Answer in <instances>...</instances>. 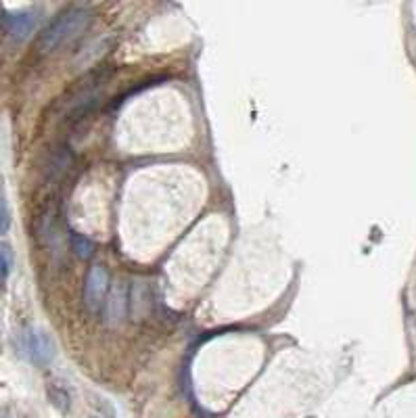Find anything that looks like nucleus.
Listing matches in <instances>:
<instances>
[{"mask_svg":"<svg viewBox=\"0 0 416 418\" xmlns=\"http://www.w3.org/2000/svg\"><path fill=\"white\" fill-rule=\"evenodd\" d=\"M93 19V13L84 7H74V9H67L63 11L61 15H57L49 26L47 30L38 36V42H36V49L40 53H51L55 51L57 47L74 40L76 36H80L88 24Z\"/></svg>","mask_w":416,"mask_h":418,"instance_id":"f257e3e1","label":"nucleus"},{"mask_svg":"<svg viewBox=\"0 0 416 418\" xmlns=\"http://www.w3.org/2000/svg\"><path fill=\"white\" fill-rule=\"evenodd\" d=\"M109 272L105 266L101 264H95L88 274H86V280H84V301L88 305L90 312H99L103 301H105V295L109 291Z\"/></svg>","mask_w":416,"mask_h":418,"instance_id":"f03ea898","label":"nucleus"},{"mask_svg":"<svg viewBox=\"0 0 416 418\" xmlns=\"http://www.w3.org/2000/svg\"><path fill=\"white\" fill-rule=\"evenodd\" d=\"M3 26H5V30L11 34V38L24 40V38H28V36L34 32L36 15H34L32 11H13V13H5Z\"/></svg>","mask_w":416,"mask_h":418,"instance_id":"7ed1b4c3","label":"nucleus"},{"mask_svg":"<svg viewBox=\"0 0 416 418\" xmlns=\"http://www.w3.org/2000/svg\"><path fill=\"white\" fill-rule=\"evenodd\" d=\"M57 353L55 341L45 330H34L30 335V355L38 366H49Z\"/></svg>","mask_w":416,"mask_h":418,"instance_id":"20e7f679","label":"nucleus"},{"mask_svg":"<svg viewBox=\"0 0 416 418\" xmlns=\"http://www.w3.org/2000/svg\"><path fill=\"white\" fill-rule=\"evenodd\" d=\"M70 241H72V249H74V253H76L80 259H90V257L95 255V243H93L88 236L74 232V234L70 236Z\"/></svg>","mask_w":416,"mask_h":418,"instance_id":"39448f33","label":"nucleus"},{"mask_svg":"<svg viewBox=\"0 0 416 418\" xmlns=\"http://www.w3.org/2000/svg\"><path fill=\"white\" fill-rule=\"evenodd\" d=\"M128 295L124 291V287H118L113 293H111V303H109V312L115 320H122L126 316V310H128Z\"/></svg>","mask_w":416,"mask_h":418,"instance_id":"423d86ee","label":"nucleus"},{"mask_svg":"<svg viewBox=\"0 0 416 418\" xmlns=\"http://www.w3.org/2000/svg\"><path fill=\"white\" fill-rule=\"evenodd\" d=\"M49 395H51V401L55 403V408H59L61 412H67L70 410V397L63 389L59 387H51L49 389Z\"/></svg>","mask_w":416,"mask_h":418,"instance_id":"0eeeda50","label":"nucleus"},{"mask_svg":"<svg viewBox=\"0 0 416 418\" xmlns=\"http://www.w3.org/2000/svg\"><path fill=\"white\" fill-rule=\"evenodd\" d=\"M11 228V211L7 205V199L0 197V234H7Z\"/></svg>","mask_w":416,"mask_h":418,"instance_id":"6e6552de","label":"nucleus"},{"mask_svg":"<svg viewBox=\"0 0 416 418\" xmlns=\"http://www.w3.org/2000/svg\"><path fill=\"white\" fill-rule=\"evenodd\" d=\"M9 270H11V257L7 253V249L0 247V284H3L9 276Z\"/></svg>","mask_w":416,"mask_h":418,"instance_id":"1a4fd4ad","label":"nucleus"}]
</instances>
